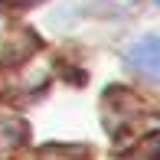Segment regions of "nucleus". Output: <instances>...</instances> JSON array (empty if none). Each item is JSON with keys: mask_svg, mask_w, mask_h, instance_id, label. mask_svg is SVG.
<instances>
[{"mask_svg": "<svg viewBox=\"0 0 160 160\" xmlns=\"http://www.w3.org/2000/svg\"><path fill=\"white\" fill-rule=\"evenodd\" d=\"M128 62L134 69H141L147 78H157V65H160V49H157V36H144L128 49Z\"/></svg>", "mask_w": 160, "mask_h": 160, "instance_id": "obj_1", "label": "nucleus"}]
</instances>
